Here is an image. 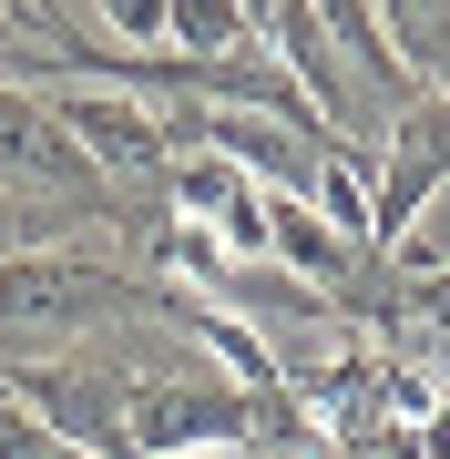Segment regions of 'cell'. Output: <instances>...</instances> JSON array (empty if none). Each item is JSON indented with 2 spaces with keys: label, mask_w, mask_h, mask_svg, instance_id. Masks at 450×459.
Here are the masks:
<instances>
[{
  "label": "cell",
  "mask_w": 450,
  "mask_h": 459,
  "mask_svg": "<svg viewBox=\"0 0 450 459\" xmlns=\"http://www.w3.org/2000/svg\"><path fill=\"white\" fill-rule=\"evenodd\" d=\"M317 11V31L338 41V62H349V82L379 102V123H400L410 102H419V82L400 72V51H389V31H379V0H307Z\"/></svg>",
  "instance_id": "277c9868"
},
{
  "label": "cell",
  "mask_w": 450,
  "mask_h": 459,
  "mask_svg": "<svg viewBox=\"0 0 450 459\" xmlns=\"http://www.w3.org/2000/svg\"><path fill=\"white\" fill-rule=\"evenodd\" d=\"M0 184H11L21 204H41V214H93L102 195H113L31 82H0Z\"/></svg>",
  "instance_id": "7a4b0ae2"
},
{
  "label": "cell",
  "mask_w": 450,
  "mask_h": 459,
  "mask_svg": "<svg viewBox=\"0 0 450 459\" xmlns=\"http://www.w3.org/2000/svg\"><path fill=\"white\" fill-rule=\"evenodd\" d=\"M256 21L246 0H164V51H184V62H216V51H246Z\"/></svg>",
  "instance_id": "8992f818"
},
{
  "label": "cell",
  "mask_w": 450,
  "mask_h": 459,
  "mask_svg": "<svg viewBox=\"0 0 450 459\" xmlns=\"http://www.w3.org/2000/svg\"><path fill=\"white\" fill-rule=\"evenodd\" d=\"M267 11H277V0H246V21H256V31H267Z\"/></svg>",
  "instance_id": "52a82bcc"
},
{
  "label": "cell",
  "mask_w": 450,
  "mask_h": 459,
  "mask_svg": "<svg viewBox=\"0 0 450 459\" xmlns=\"http://www.w3.org/2000/svg\"><path fill=\"white\" fill-rule=\"evenodd\" d=\"M450 195V102L419 92L400 123H389V143L368 153V235H379V255L410 246V225Z\"/></svg>",
  "instance_id": "3957f363"
},
{
  "label": "cell",
  "mask_w": 450,
  "mask_h": 459,
  "mask_svg": "<svg viewBox=\"0 0 450 459\" xmlns=\"http://www.w3.org/2000/svg\"><path fill=\"white\" fill-rule=\"evenodd\" d=\"M144 459H225L256 439V388H235L225 368L184 358L164 377H134V409H123Z\"/></svg>",
  "instance_id": "6da1fadb"
},
{
  "label": "cell",
  "mask_w": 450,
  "mask_h": 459,
  "mask_svg": "<svg viewBox=\"0 0 450 459\" xmlns=\"http://www.w3.org/2000/svg\"><path fill=\"white\" fill-rule=\"evenodd\" d=\"M379 31H389L410 82L450 102V0H379Z\"/></svg>",
  "instance_id": "5b68a950"
}]
</instances>
